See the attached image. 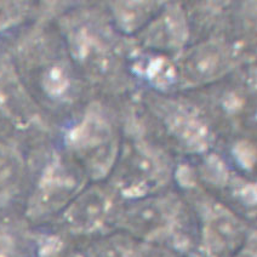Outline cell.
I'll return each instance as SVG.
<instances>
[{
    "instance_id": "1",
    "label": "cell",
    "mask_w": 257,
    "mask_h": 257,
    "mask_svg": "<svg viewBox=\"0 0 257 257\" xmlns=\"http://www.w3.org/2000/svg\"><path fill=\"white\" fill-rule=\"evenodd\" d=\"M240 221L224 209L210 211L204 227V243L210 257H233L244 243Z\"/></svg>"
},
{
    "instance_id": "2",
    "label": "cell",
    "mask_w": 257,
    "mask_h": 257,
    "mask_svg": "<svg viewBox=\"0 0 257 257\" xmlns=\"http://www.w3.org/2000/svg\"><path fill=\"white\" fill-rule=\"evenodd\" d=\"M175 209L163 199H148L135 204L124 214V226L134 234L153 239L168 232L174 223Z\"/></svg>"
},
{
    "instance_id": "3",
    "label": "cell",
    "mask_w": 257,
    "mask_h": 257,
    "mask_svg": "<svg viewBox=\"0 0 257 257\" xmlns=\"http://www.w3.org/2000/svg\"><path fill=\"white\" fill-rule=\"evenodd\" d=\"M110 210V201L101 189L92 188L75 199L68 210V222L75 230L91 233L106 221Z\"/></svg>"
},
{
    "instance_id": "4",
    "label": "cell",
    "mask_w": 257,
    "mask_h": 257,
    "mask_svg": "<svg viewBox=\"0 0 257 257\" xmlns=\"http://www.w3.org/2000/svg\"><path fill=\"white\" fill-rule=\"evenodd\" d=\"M226 57L217 45L206 44L195 48L187 55L183 71L194 80H210L224 71Z\"/></svg>"
},
{
    "instance_id": "5",
    "label": "cell",
    "mask_w": 257,
    "mask_h": 257,
    "mask_svg": "<svg viewBox=\"0 0 257 257\" xmlns=\"http://www.w3.org/2000/svg\"><path fill=\"white\" fill-rule=\"evenodd\" d=\"M87 257H136V251L130 241L116 236L93 245Z\"/></svg>"
},
{
    "instance_id": "6",
    "label": "cell",
    "mask_w": 257,
    "mask_h": 257,
    "mask_svg": "<svg viewBox=\"0 0 257 257\" xmlns=\"http://www.w3.org/2000/svg\"><path fill=\"white\" fill-rule=\"evenodd\" d=\"M16 4H10V3H0V28L7 26L17 16Z\"/></svg>"
}]
</instances>
